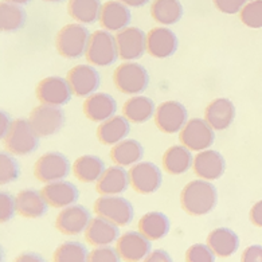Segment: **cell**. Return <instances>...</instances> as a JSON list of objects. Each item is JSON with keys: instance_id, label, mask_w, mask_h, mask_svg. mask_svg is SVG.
<instances>
[{"instance_id": "1", "label": "cell", "mask_w": 262, "mask_h": 262, "mask_svg": "<svg viewBox=\"0 0 262 262\" xmlns=\"http://www.w3.org/2000/svg\"><path fill=\"white\" fill-rule=\"evenodd\" d=\"M218 192L210 182L203 179L187 183L180 194V203L187 214L194 216L206 215L216 206Z\"/></svg>"}, {"instance_id": "2", "label": "cell", "mask_w": 262, "mask_h": 262, "mask_svg": "<svg viewBox=\"0 0 262 262\" xmlns=\"http://www.w3.org/2000/svg\"><path fill=\"white\" fill-rule=\"evenodd\" d=\"M90 39L89 30L81 23H72L62 27L55 38L58 53L68 59H78L86 54Z\"/></svg>"}, {"instance_id": "3", "label": "cell", "mask_w": 262, "mask_h": 262, "mask_svg": "<svg viewBox=\"0 0 262 262\" xmlns=\"http://www.w3.org/2000/svg\"><path fill=\"white\" fill-rule=\"evenodd\" d=\"M85 58L90 65L97 68L113 65L117 58H120L116 36L106 30H97L90 34Z\"/></svg>"}, {"instance_id": "4", "label": "cell", "mask_w": 262, "mask_h": 262, "mask_svg": "<svg viewBox=\"0 0 262 262\" xmlns=\"http://www.w3.org/2000/svg\"><path fill=\"white\" fill-rule=\"evenodd\" d=\"M116 89L128 96H139L148 88L149 74L147 69L136 62H124L113 73Z\"/></svg>"}, {"instance_id": "5", "label": "cell", "mask_w": 262, "mask_h": 262, "mask_svg": "<svg viewBox=\"0 0 262 262\" xmlns=\"http://www.w3.org/2000/svg\"><path fill=\"white\" fill-rule=\"evenodd\" d=\"M3 141L10 154L26 156L33 154L38 148L39 136L36 135L29 120L18 119L12 122L11 129L6 135Z\"/></svg>"}, {"instance_id": "6", "label": "cell", "mask_w": 262, "mask_h": 262, "mask_svg": "<svg viewBox=\"0 0 262 262\" xmlns=\"http://www.w3.org/2000/svg\"><path fill=\"white\" fill-rule=\"evenodd\" d=\"M94 212L117 226L129 225L133 218V207L129 201L119 195H102L94 202Z\"/></svg>"}, {"instance_id": "7", "label": "cell", "mask_w": 262, "mask_h": 262, "mask_svg": "<svg viewBox=\"0 0 262 262\" xmlns=\"http://www.w3.org/2000/svg\"><path fill=\"white\" fill-rule=\"evenodd\" d=\"M182 145L192 152L206 151L215 140V133L206 120L191 119L179 132Z\"/></svg>"}, {"instance_id": "8", "label": "cell", "mask_w": 262, "mask_h": 262, "mask_svg": "<svg viewBox=\"0 0 262 262\" xmlns=\"http://www.w3.org/2000/svg\"><path fill=\"white\" fill-rule=\"evenodd\" d=\"M29 121L39 137L53 136L62 129L65 113L59 106L40 104L31 112Z\"/></svg>"}, {"instance_id": "9", "label": "cell", "mask_w": 262, "mask_h": 262, "mask_svg": "<svg viewBox=\"0 0 262 262\" xmlns=\"http://www.w3.org/2000/svg\"><path fill=\"white\" fill-rule=\"evenodd\" d=\"M70 172L68 158L59 152H49L42 155L35 163L34 175L42 183H53L63 180Z\"/></svg>"}, {"instance_id": "10", "label": "cell", "mask_w": 262, "mask_h": 262, "mask_svg": "<svg viewBox=\"0 0 262 262\" xmlns=\"http://www.w3.org/2000/svg\"><path fill=\"white\" fill-rule=\"evenodd\" d=\"M162 171L158 165L149 162H140L130 167V187L139 194H154L162 186Z\"/></svg>"}, {"instance_id": "11", "label": "cell", "mask_w": 262, "mask_h": 262, "mask_svg": "<svg viewBox=\"0 0 262 262\" xmlns=\"http://www.w3.org/2000/svg\"><path fill=\"white\" fill-rule=\"evenodd\" d=\"M187 109L178 101H165L156 108L155 124L164 133H176L187 124Z\"/></svg>"}, {"instance_id": "12", "label": "cell", "mask_w": 262, "mask_h": 262, "mask_svg": "<svg viewBox=\"0 0 262 262\" xmlns=\"http://www.w3.org/2000/svg\"><path fill=\"white\" fill-rule=\"evenodd\" d=\"M116 43L120 58L132 62L147 51V34L137 27H126L116 34Z\"/></svg>"}, {"instance_id": "13", "label": "cell", "mask_w": 262, "mask_h": 262, "mask_svg": "<svg viewBox=\"0 0 262 262\" xmlns=\"http://www.w3.org/2000/svg\"><path fill=\"white\" fill-rule=\"evenodd\" d=\"M72 89L68 79L61 77H47L36 86V98L40 104L59 106L66 105L72 98Z\"/></svg>"}, {"instance_id": "14", "label": "cell", "mask_w": 262, "mask_h": 262, "mask_svg": "<svg viewBox=\"0 0 262 262\" xmlns=\"http://www.w3.org/2000/svg\"><path fill=\"white\" fill-rule=\"evenodd\" d=\"M68 83L72 93L77 97H89L100 86V74L90 65H77L69 70Z\"/></svg>"}, {"instance_id": "15", "label": "cell", "mask_w": 262, "mask_h": 262, "mask_svg": "<svg viewBox=\"0 0 262 262\" xmlns=\"http://www.w3.org/2000/svg\"><path fill=\"white\" fill-rule=\"evenodd\" d=\"M116 250L125 262L143 261L151 253V241L144 237L140 231H128L119 237Z\"/></svg>"}, {"instance_id": "16", "label": "cell", "mask_w": 262, "mask_h": 262, "mask_svg": "<svg viewBox=\"0 0 262 262\" xmlns=\"http://www.w3.org/2000/svg\"><path fill=\"white\" fill-rule=\"evenodd\" d=\"M90 212L86 207L72 205L62 208L57 215L55 226L65 235H78L85 231L90 222Z\"/></svg>"}, {"instance_id": "17", "label": "cell", "mask_w": 262, "mask_h": 262, "mask_svg": "<svg viewBox=\"0 0 262 262\" xmlns=\"http://www.w3.org/2000/svg\"><path fill=\"white\" fill-rule=\"evenodd\" d=\"M178 36L167 27H155L147 34V51L154 58L172 57L178 50Z\"/></svg>"}, {"instance_id": "18", "label": "cell", "mask_w": 262, "mask_h": 262, "mask_svg": "<svg viewBox=\"0 0 262 262\" xmlns=\"http://www.w3.org/2000/svg\"><path fill=\"white\" fill-rule=\"evenodd\" d=\"M225 168H226L225 159L218 151H214V149L199 152L194 158L192 169L195 175L207 182L219 179L225 173Z\"/></svg>"}, {"instance_id": "19", "label": "cell", "mask_w": 262, "mask_h": 262, "mask_svg": "<svg viewBox=\"0 0 262 262\" xmlns=\"http://www.w3.org/2000/svg\"><path fill=\"white\" fill-rule=\"evenodd\" d=\"M40 192L46 199L47 205L54 208H61V210L74 205L79 196L77 187L65 180L47 183Z\"/></svg>"}, {"instance_id": "20", "label": "cell", "mask_w": 262, "mask_h": 262, "mask_svg": "<svg viewBox=\"0 0 262 262\" xmlns=\"http://www.w3.org/2000/svg\"><path fill=\"white\" fill-rule=\"evenodd\" d=\"M85 239L94 248L109 246L116 239H119V226L109 222L102 216L90 219L89 225L85 230Z\"/></svg>"}, {"instance_id": "21", "label": "cell", "mask_w": 262, "mask_h": 262, "mask_svg": "<svg viewBox=\"0 0 262 262\" xmlns=\"http://www.w3.org/2000/svg\"><path fill=\"white\" fill-rule=\"evenodd\" d=\"M83 115L90 121L104 122L113 117L117 111L116 100L108 93H94L83 101Z\"/></svg>"}, {"instance_id": "22", "label": "cell", "mask_w": 262, "mask_h": 262, "mask_svg": "<svg viewBox=\"0 0 262 262\" xmlns=\"http://www.w3.org/2000/svg\"><path fill=\"white\" fill-rule=\"evenodd\" d=\"M129 186V171L120 165H113L105 169L100 179L96 182V190L101 195H120L125 192Z\"/></svg>"}, {"instance_id": "23", "label": "cell", "mask_w": 262, "mask_h": 262, "mask_svg": "<svg viewBox=\"0 0 262 262\" xmlns=\"http://www.w3.org/2000/svg\"><path fill=\"white\" fill-rule=\"evenodd\" d=\"M130 22V11L128 6L119 0H109L102 4L100 15V23L106 31L119 33L126 29Z\"/></svg>"}, {"instance_id": "24", "label": "cell", "mask_w": 262, "mask_h": 262, "mask_svg": "<svg viewBox=\"0 0 262 262\" xmlns=\"http://www.w3.org/2000/svg\"><path fill=\"white\" fill-rule=\"evenodd\" d=\"M235 117V106L227 98H216L208 104L205 111V120L214 130L227 129Z\"/></svg>"}, {"instance_id": "25", "label": "cell", "mask_w": 262, "mask_h": 262, "mask_svg": "<svg viewBox=\"0 0 262 262\" xmlns=\"http://www.w3.org/2000/svg\"><path fill=\"white\" fill-rule=\"evenodd\" d=\"M16 212L29 219L43 216L47 211V202L42 192L36 190H22L15 198Z\"/></svg>"}, {"instance_id": "26", "label": "cell", "mask_w": 262, "mask_h": 262, "mask_svg": "<svg viewBox=\"0 0 262 262\" xmlns=\"http://www.w3.org/2000/svg\"><path fill=\"white\" fill-rule=\"evenodd\" d=\"M207 245L214 251V254L226 258L238 250L239 238L233 230L227 227H218L208 234Z\"/></svg>"}, {"instance_id": "27", "label": "cell", "mask_w": 262, "mask_h": 262, "mask_svg": "<svg viewBox=\"0 0 262 262\" xmlns=\"http://www.w3.org/2000/svg\"><path fill=\"white\" fill-rule=\"evenodd\" d=\"M129 133V121L124 116H113L106 121L101 122L97 129V137L104 145H116L125 140Z\"/></svg>"}, {"instance_id": "28", "label": "cell", "mask_w": 262, "mask_h": 262, "mask_svg": "<svg viewBox=\"0 0 262 262\" xmlns=\"http://www.w3.org/2000/svg\"><path fill=\"white\" fill-rule=\"evenodd\" d=\"M194 164L191 151L184 145H172L163 155V167L169 175L186 173Z\"/></svg>"}, {"instance_id": "29", "label": "cell", "mask_w": 262, "mask_h": 262, "mask_svg": "<svg viewBox=\"0 0 262 262\" xmlns=\"http://www.w3.org/2000/svg\"><path fill=\"white\" fill-rule=\"evenodd\" d=\"M144 156V149L139 141L133 139H125L113 145L111 149L112 162L120 167H133Z\"/></svg>"}, {"instance_id": "30", "label": "cell", "mask_w": 262, "mask_h": 262, "mask_svg": "<svg viewBox=\"0 0 262 262\" xmlns=\"http://www.w3.org/2000/svg\"><path fill=\"white\" fill-rule=\"evenodd\" d=\"M154 101L145 96H133L122 105V115L129 122L143 124L155 116Z\"/></svg>"}, {"instance_id": "31", "label": "cell", "mask_w": 262, "mask_h": 262, "mask_svg": "<svg viewBox=\"0 0 262 262\" xmlns=\"http://www.w3.org/2000/svg\"><path fill=\"white\" fill-rule=\"evenodd\" d=\"M169 219L163 212L152 211L144 214L139 221V231L149 241L164 238L169 231Z\"/></svg>"}, {"instance_id": "32", "label": "cell", "mask_w": 262, "mask_h": 262, "mask_svg": "<svg viewBox=\"0 0 262 262\" xmlns=\"http://www.w3.org/2000/svg\"><path fill=\"white\" fill-rule=\"evenodd\" d=\"M105 164L98 156L85 155L81 156L73 164V173L82 183H94L101 178L105 171Z\"/></svg>"}, {"instance_id": "33", "label": "cell", "mask_w": 262, "mask_h": 262, "mask_svg": "<svg viewBox=\"0 0 262 262\" xmlns=\"http://www.w3.org/2000/svg\"><path fill=\"white\" fill-rule=\"evenodd\" d=\"M100 0H69L68 12L77 23L92 25L100 20L101 15Z\"/></svg>"}, {"instance_id": "34", "label": "cell", "mask_w": 262, "mask_h": 262, "mask_svg": "<svg viewBox=\"0 0 262 262\" xmlns=\"http://www.w3.org/2000/svg\"><path fill=\"white\" fill-rule=\"evenodd\" d=\"M151 15L159 25H175L183 16V6L179 0H154Z\"/></svg>"}, {"instance_id": "35", "label": "cell", "mask_w": 262, "mask_h": 262, "mask_svg": "<svg viewBox=\"0 0 262 262\" xmlns=\"http://www.w3.org/2000/svg\"><path fill=\"white\" fill-rule=\"evenodd\" d=\"M26 23V11L22 6L3 2L0 6V27L2 31H18Z\"/></svg>"}, {"instance_id": "36", "label": "cell", "mask_w": 262, "mask_h": 262, "mask_svg": "<svg viewBox=\"0 0 262 262\" xmlns=\"http://www.w3.org/2000/svg\"><path fill=\"white\" fill-rule=\"evenodd\" d=\"M86 248L81 242L68 241L59 245L53 255V262H88Z\"/></svg>"}, {"instance_id": "37", "label": "cell", "mask_w": 262, "mask_h": 262, "mask_svg": "<svg viewBox=\"0 0 262 262\" xmlns=\"http://www.w3.org/2000/svg\"><path fill=\"white\" fill-rule=\"evenodd\" d=\"M241 22L250 29H261L262 27V0L249 2L242 11L239 12Z\"/></svg>"}, {"instance_id": "38", "label": "cell", "mask_w": 262, "mask_h": 262, "mask_svg": "<svg viewBox=\"0 0 262 262\" xmlns=\"http://www.w3.org/2000/svg\"><path fill=\"white\" fill-rule=\"evenodd\" d=\"M20 175V169L11 155L2 152L0 155V182L2 184H8L16 180Z\"/></svg>"}, {"instance_id": "39", "label": "cell", "mask_w": 262, "mask_h": 262, "mask_svg": "<svg viewBox=\"0 0 262 262\" xmlns=\"http://www.w3.org/2000/svg\"><path fill=\"white\" fill-rule=\"evenodd\" d=\"M186 262H215V254L208 245L195 244L186 251Z\"/></svg>"}, {"instance_id": "40", "label": "cell", "mask_w": 262, "mask_h": 262, "mask_svg": "<svg viewBox=\"0 0 262 262\" xmlns=\"http://www.w3.org/2000/svg\"><path fill=\"white\" fill-rule=\"evenodd\" d=\"M121 257L117 250L111 246H101L92 250L88 255V262H120Z\"/></svg>"}, {"instance_id": "41", "label": "cell", "mask_w": 262, "mask_h": 262, "mask_svg": "<svg viewBox=\"0 0 262 262\" xmlns=\"http://www.w3.org/2000/svg\"><path fill=\"white\" fill-rule=\"evenodd\" d=\"M0 218L2 222H7L14 216L15 211H16V202L15 198L8 192H2L0 194Z\"/></svg>"}, {"instance_id": "42", "label": "cell", "mask_w": 262, "mask_h": 262, "mask_svg": "<svg viewBox=\"0 0 262 262\" xmlns=\"http://www.w3.org/2000/svg\"><path fill=\"white\" fill-rule=\"evenodd\" d=\"M212 3L223 14L233 15L242 11V8L249 3L248 0H212Z\"/></svg>"}, {"instance_id": "43", "label": "cell", "mask_w": 262, "mask_h": 262, "mask_svg": "<svg viewBox=\"0 0 262 262\" xmlns=\"http://www.w3.org/2000/svg\"><path fill=\"white\" fill-rule=\"evenodd\" d=\"M241 262H262V246L251 245L242 253Z\"/></svg>"}, {"instance_id": "44", "label": "cell", "mask_w": 262, "mask_h": 262, "mask_svg": "<svg viewBox=\"0 0 262 262\" xmlns=\"http://www.w3.org/2000/svg\"><path fill=\"white\" fill-rule=\"evenodd\" d=\"M143 262H172L171 255L163 249H158V250L151 251L149 254L143 259Z\"/></svg>"}, {"instance_id": "45", "label": "cell", "mask_w": 262, "mask_h": 262, "mask_svg": "<svg viewBox=\"0 0 262 262\" xmlns=\"http://www.w3.org/2000/svg\"><path fill=\"white\" fill-rule=\"evenodd\" d=\"M250 221L257 227H262V201L257 202L250 210Z\"/></svg>"}, {"instance_id": "46", "label": "cell", "mask_w": 262, "mask_h": 262, "mask_svg": "<svg viewBox=\"0 0 262 262\" xmlns=\"http://www.w3.org/2000/svg\"><path fill=\"white\" fill-rule=\"evenodd\" d=\"M14 262H46L45 258L38 253H33V251H26L22 253L20 255H18L15 258Z\"/></svg>"}, {"instance_id": "47", "label": "cell", "mask_w": 262, "mask_h": 262, "mask_svg": "<svg viewBox=\"0 0 262 262\" xmlns=\"http://www.w3.org/2000/svg\"><path fill=\"white\" fill-rule=\"evenodd\" d=\"M12 122L14 121H11L10 116H8L6 112H2V139H4L6 135L10 132V129H11L12 126Z\"/></svg>"}, {"instance_id": "48", "label": "cell", "mask_w": 262, "mask_h": 262, "mask_svg": "<svg viewBox=\"0 0 262 262\" xmlns=\"http://www.w3.org/2000/svg\"><path fill=\"white\" fill-rule=\"evenodd\" d=\"M119 2L124 3L128 7H143L149 0H119Z\"/></svg>"}, {"instance_id": "49", "label": "cell", "mask_w": 262, "mask_h": 262, "mask_svg": "<svg viewBox=\"0 0 262 262\" xmlns=\"http://www.w3.org/2000/svg\"><path fill=\"white\" fill-rule=\"evenodd\" d=\"M3 2H7V3L18 4V6H25V4L30 3L31 0H3Z\"/></svg>"}, {"instance_id": "50", "label": "cell", "mask_w": 262, "mask_h": 262, "mask_svg": "<svg viewBox=\"0 0 262 262\" xmlns=\"http://www.w3.org/2000/svg\"><path fill=\"white\" fill-rule=\"evenodd\" d=\"M43 2H47V3H61L63 0H43Z\"/></svg>"}]
</instances>
